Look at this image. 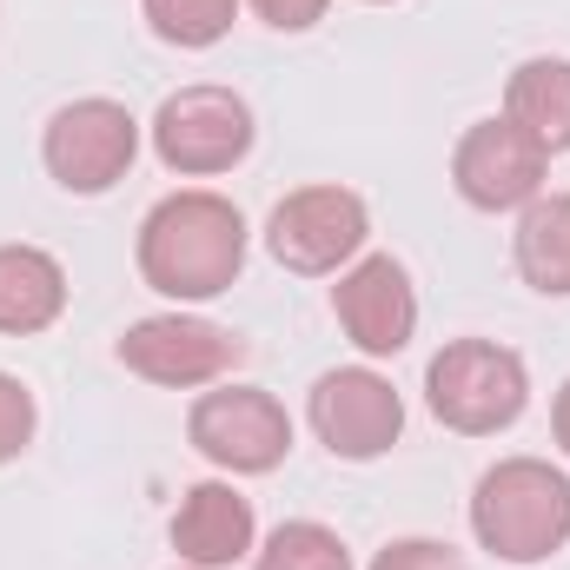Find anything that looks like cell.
Returning a JSON list of instances; mask_svg holds the SVG:
<instances>
[{
    "mask_svg": "<svg viewBox=\"0 0 570 570\" xmlns=\"http://www.w3.org/2000/svg\"><path fill=\"white\" fill-rule=\"evenodd\" d=\"M246 273V213L226 193L186 186L140 219V279L159 298H219Z\"/></svg>",
    "mask_w": 570,
    "mask_h": 570,
    "instance_id": "1",
    "label": "cell"
},
{
    "mask_svg": "<svg viewBox=\"0 0 570 570\" xmlns=\"http://www.w3.org/2000/svg\"><path fill=\"white\" fill-rule=\"evenodd\" d=\"M471 531L498 564H544L570 544V478L544 458H498L471 491Z\"/></svg>",
    "mask_w": 570,
    "mask_h": 570,
    "instance_id": "2",
    "label": "cell"
},
{
    "mask_svg": "<svg viewBox=\"0 0 570 570\" xmlns=\"http://www.w3.org/2000/svg\"><path fill=\"white\" fill-rule=\"evenodd\" d=\"M425 405L444 431L491 438L511 431L531 405V372L511 345L498 338H451L425 365Z\"/></svg>",
    "mask_w": 570,
    "mask_h": 570,
    "instance_id": "3",
    "label": "cell"
},
{
    "mask_svg": "<svg viewBox=\"0 0 570 570\" xmlns=\"http://www.w3.org/2000/svg\"><path fill=\"white\" fill-rule=\"evenodd\" d=\"M153 153L179 179H213L233 173L253 153V107L233 87H179L153 114Z\"/></svg>",
    "mask_w": 570,
    "mask_h": 570,
    "instance_id": "4",
    "label": "cell"
},
{
    "mask_svg": "<svg viewBox=\"0 0 570 570\" xmlns=\"http://www.w3.org/2000/svg\"><path fill=\"white\" fill-rule=\"evenodd\" d=\"M365 239H372V213L352 186H298L266 219V253L285 273H305V279L345 273L365 253Z\"/></svg>",
    "mask_w": 570,
    "mask_h": 570,
    "instance_id": "5",
    "label": "cell"
},
{
    "mask_svg": "<svg viewBox=\"0 0 570 570\" xmlns=\"http://www.w3.org/2000/svg\"><path fill=\"white\" fill-rule=\"evenodd\" d=\"M40 159L80 199L114 193L134 173V159H140V120L120 100H100V94L94 100H67L47 120V134H40Z\"/></svg>",
    "mask_w": 570,
    "mask_h": 570,
    "instance_id": "6",
    "label": "cell"
},
{
    "mask_svg": "<svg viewBox=\"0 0 570 570\" xmlns=\"http://www.w3.org/2000/svg\"><path fill=\"white\" fill-rule=\"evenodd\" d=\"M186 438L199 458H213L219 471L233 478H266L279 471L285 451H292V419L273 392L259 385H219V392H199L193 412H186Z\"/></svg>",
    "mask_w": 570,
    "mask_h": 570,
    "instance_id": "7",
    "label": "cell"
},
{
    "mask_svg": "<svg viewBox=\"0 0 570 570\" xmlns=\"http://www.w3.org/2000/svg\"><path fill=\"white\" fill-rule=\"evenodd\" d=\"M239 358H246V338L213 325V318H193V312H153L120 332V365L146 385H166V392L219 385Z\"/></svg>",
    "mask_w": 570,
    "mask_h": 570,
    "instance_id": "8",
    "label": "cell"
},
{
    "mask_svg": "<svg viewBox=\"0 0 570 570\" xmlns=\"http://www.w3.org/2000/svg\"><path fill=\"white\" fill-rule=\"evenodd\" d=\"M305 419H312L318 444H325L332 458L372 464V458H385V451L399 444V431H405V399H399V385H392L385 372H372V365H338V372H325V379L312 385Z\"/></svg>",
    "mask_w": 570,
    "mask_h": 570,
    "instance_id": "9",
    "label": "cell"
},
{
    "mask_svg": "<svg viewBox=\"0 0 570 570\" xmlns=\"http://www.w3.org/2000/svg\"><path fill=\"white\" fill-rule=\"evenodd\" d=\"M544 173H551V153L531 140L511 114L478 120L451 153V186L478 213H524L544 193Z\"/></svg>",
    "mask_w": 570,
    "mask_h": 570,
    "instance_id": "10",
    "label": "cell"
},
{
    "mask_svg": "<svg viewBox=\"0 0 570 570\" xmlns=\"http://www.w3.org/2000/svg\"><path fill=\"white\" fill-rule=\"evenodd\" d=\"M332 312L345 325V338L365 352V358H392L412 345L419 332V292H412V273L392 259V253H365L352 259L338 285H332Z\"/></svg>",
    "mask_w": 570,
    "mask_h": 570,
    "instance_id": "11",
    "label": "cell"
},
{
    "mask_svg": "<svg viewBox=\"0 0 570 570\" xmlns=\"http://www.w3.org/2000/svg\"><path fill=\"white\" fill-rule=\"evenodd\" d=\"M253 538H259L253 498L233 491L226 478L193 484L179 498V511H173V551L193 570H233L239 558H253Z\"/></svg>",
    "mask_w": 570,
    "mask_h": 570,
    "instance_id": "12",
    "label": "cell"
},
{
    "mask_svg": "<svg viewBox=\"0 0 570 570\" xmlns=\"http://www.w3.org/2000/svg\"><path fill=\"white\" fill-rule=\"evenodd\" d=\"M67 312V273L40 246H0V332L33 338Z\"/></svg>",
    "mask_w": 570,
    "mask_h": 570,
    "instance_id": "13",
    "label": "cell"
},
{
    "mask_svg": "<svg viewBox=\"0 0 570 570\" xmlns=\"http://www.w3.org/2000/svg\"><path fill=\"white\" fill-rule=\"evenodd\" d=\"M518 273L544 298H570V193H538L518 213Z\"/></svg>",
    "mask_w": 570,
    "mask_h": 570,
    "instance_id": "14",
    "label": "cell"
},
{
    "mask_svg": "<svg viewBox=\"0 0 570 570\" xmlns=\"http://www.w3.org/2000/svg\"><path fill=\"white\" fill-rule=\"evenodd\" d=\"M504 114L544 153H570V60H558V53L524 60L504 87Z\"/></svg>",
    "mask_w": 570,
    "mask_h": 570,
    "instance_id": "15",
    "label": "cell"
},
{
    "mask_svg": "<svg viewBox=\"0 0 570 570\" xmlns=\"http://www.w3.org/2000/svg\"><path fill=\"white\" fill-rule=\"evenodd\" d=\"M253 570H352V551L332 524L318 518H292L279 524L259 551H253Z\"/></svg>",
    "mask_w": 570,
    "mask_h": 570,
    "instance_id": "16",
    "label": "cell"
},
{
    "mask_svg": "<svg viewBox=\"0 0 570 570\" xmlns=\"http://www.w3.org/2000/svg\"><path fill=\"white\" fill-rule=\"evenodd\" d=\"M239 0H146V20L166 47H213L233 33Z\"/></svg>",
    "mask_w": 570,
    "mask_h": 570,
    "instance_id": "17",
    "label": "cell"
},
{
    "mask_svg": "<svg viewBox=\"0 0 570 570\" xmlns=\"http://www.w3.org/2000/svg\"><path fill=\"white\" fill-rule=\"evenodd\" d=\"M33 425H40L33 392H27L13 372H0V464H13V458L33 444Z\"/></svg>",
    "mask_w": 570,
    "mask_h": 570,
    "instance_id": "18",
    "label": "cell"
},
{
    "mask_svg": "<svg viewBox=\"0 0 570 570\" xmlns=\"http://www.w3.org/2000/svg\"><path fill=\"white\" fill-rule=\"evenodd\" d=\"M365 570H464V558L444 538H392Z\"/></svg>",
    "mask_w": 570,
    "mask_h": 570,
    "instance_id": "19",
    "label": "cell"
},
{
    "mask_svg": "<svg viewBox=\"0 0 570 570\" xmlns=\"http://www.w3.org/2000/svg\"><path fill=\"white\" fill-rule=\"evenodd\" d=\"M325 7H332V0H253V13H259L266 27H279V33H305V27H318Z\"/></svg>",
    "mask_w": 570,
    "mask_h": 570,
    "instance_id": "20",
    "label": "cell"
},
{
    "mask_svg": "<svg viewBox=\"0 0 570 570\" xmlns=\"http://www.w3.org/2000/svg\"><path fill=\"white\" fill-rule=\"evenodd\" d=\"M551 431H558V451L570 458V379H564V392H558V405H551Z\"/></svg>",
    "mask_w": 570,
    "mask_h": 570,
    "instance_id": "21",
    "label": "cell"
},
{
    "mask_svg": "<svg viewBox=\"0 0 570 570\" xmlns=\"http://www.w3.org/2000/svg\"><path fill=\"white\" fill-rule=\"evenodd\" d=\"M372 7H385V0H372Z\"/></svg>",
    "mask_w": 570,
    "mask_h": 570,
    "instance_id": "22",
    "label": "cell"
},
{
    "mask_svg": "<svg viewBox=\"0 0 570 570\" xmlns=\"http://www.w3.org/2000/svg\"><path fill=\"white\" fill-rule=\"evenodd\" d=\"M186 570H193V564H186Z\"/></svg>",
    "mask_w": 570,
    "mask_h": 570,
    "instance_id": "23",
    "label": "cell"
}]
</instances>
